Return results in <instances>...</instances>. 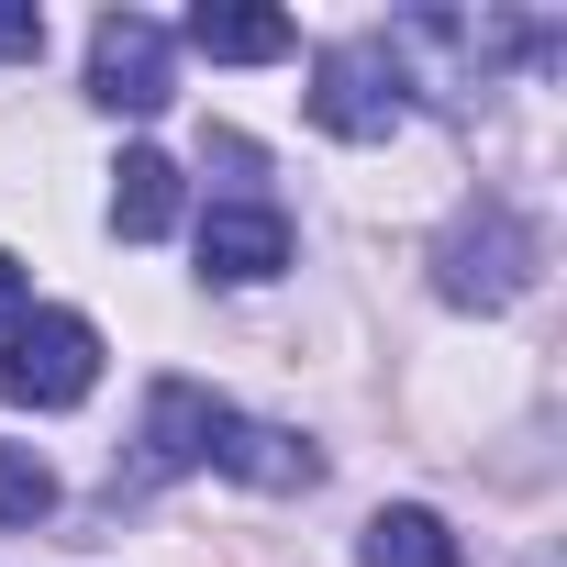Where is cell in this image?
I'll list each match as a JSON object with an SVG mask.
<instances>
[{
    "label": "cell",
    "instance_id": "4",
    "mask_svg": "<svg viewBox=\"0 0 567 567\" xmlns=\"http://www.w3.org/2000/svg\"><path fill=\"white\" fill-rule=\"evenodd\" d=\"M223 423H234V401H223V390H200V379H156V390H145V423H134V456H123V478H134V489H156V478H189V467H212Z\"/></svg>",
    "mask_w": 567,
    "mask_h": 567
},
{
    "label": "cell",
    "instance_id": "10",
    "mask_svg": "<svg viewBox=\"0 0 567 567\" xmlns=\"http://www.w3.org/2000/svg\"><path fill=\"white\" fill-rule=\"evenodd\" d=\"M357 567H467V545H456L423 501H401V512H379V523L357 534Z\"/></svg>",
    "mask_w": 567,
    "mask_h": 567
},
{
    "label": "cell",
    "instance_id": "9",
    "mask_svg": "<svg viewBox=\"0 0 567 567\" xmlns=\"http://www.w3.org/2000/svg\"><path fill=\"white\" fill-rule=\"evenodd\" d=\"M112 234H123V245H156V234H178V167H167L156 145H134V156L112 167Z\"/></svg>",
    "mask_w": 567,
    "mask_h": 567
},
{
    "label": "cell",
    "instance_id": "5",
    "mask_svg": "<svg viewBox=\"0 0 567 567\" xmlns=\"http://www.w3.org/2000/svg\"><path fill=\"white\" fill-rule=\"evenodd\" d=\"M90 101L101 112H167L178 101V34L145 12H101L90 23Z\"/></svg>",
    "mask_w": 567,
    "mask_h": 567
},
{
    "label": "cell",
    "instance_id": "12",
    "mask_svg": "<svg viewBox=\"0 0 567 567\" xmlns=\"http://www.w3.org/2000/svg\"><path fill=\"white\" fill-rule=\"evenodd\" d=\"M45 512H56V467L23 456V445H0V523H23V534H34Z\"/></svg>",
    "mask_w": 567,
    "mask_h": 567
},
{
    "label": "cell",
    "instance_id": "14",
    "mask_svg": "<svg viewBox=\"0 0 567 567\" xmlns=\"http://www.w3.org/2000/svg\"><path fill=\"white\" fill-rule=\"evenodd\" d=\"M23 301H34V278H23V256H0V334L23 323Z\"/></svg>",
    "mask_w": 567,
    "mask_h": 567
},
{
    "label": "cell",
    "instance_id": "1",
    "mask_svg": "<svg viewBox=\"0 0 567 567\" xmlns=\"http://www.w3.org/2000/svg\"><path fill=\"white\" fill-rule=\"evenodd\" d=\"M379 68L401 79H423L434 101H489L501 90V68H556V23H523V12H401L390 34H379Z\"/></svg>",
    "mask_w": 567,
    "mask_h": 567
},
{
    "label": "cell",
    "instance_id": "7",
    "mask_svg": "<svg viewBox=\"0 0 567 567\" xmlns=\"http://www.w3.org/2000/svg\"><path fill=\"white\" fill-rule=\"evenodd\" d=\"M200 267H212V278H234V290L278 278V267H290V212H278V200H256V189L212 200V212H200Z\"/></svg>",
    "mask_w": 567,
    "mask_h": 567
},
{
    "label": "cell",
    "instance_id": "3",
    "mask_svg": "<svg viewBox=\"0 0 567 567\" xmlns=\"http://www.w3.org/2000/svg\"><path fill=\"white\" fill-rule=\"evenodd\" d=\"M90 390H101V323H79V312H23L12 334H0V401L79 412Z\"/></svg>",
    "mask_w": 567,
    "mask_h": 567
},
{
    "label": "cell",
    "instance_id": "13",
    "mask_svg": "<svg viewBox=\"0 0 567 567\" xmlns=\"http://www.w3.org/2000/svg\"><path fill=\"white\" fill-rule=\"evenodd\" d=\"M0 56H45V12H0Z\"/></svg>",
    "mask_w": 567,
    "mask_h": 567
},
{
    "label": "cell",
    "instance_id": "8",
    "mask_svg": "<svg viewBox=\"0 0 567 567\" xmlns=\"http://www.w3.org/2000/svg\"><path fill=\"white\" fill-rule=\"evenodd\" d=\"M212 467H223V478H245V489H312V478H323V456H312L301 434H278V423H245V412L223 423Z\"/></svg>",
    "mask_w": 567,
    "mask_h": 567
},
{
    "label": "cell",
    "instance_id": "6",
    "mask_svg": "<svg viewBox=\"0 0 567 567\" xmlns=\"http://www.w3.org/2000/svg\"><path fill=\"white\" fill-rule=\"evenodd\" d=\"M401 79L379 68V45H323L312 56V123L323 134H346V145H390L401 134Z\"/></svg>",
    "mask_w": 567,
    "mask_h": 567
},
{
    "label": "cell",
    "instance_id": "11",
    "mask_svg": "<svg viewBox=\"0 0 567 567\" xmlns=\"http://www.w3.org/2000/svg\"><path fill=\"white\" fill-rule=\"evenodd\" d=\"M178 34H189L200 56H223V68H267V56H290V45H301L278 12H223V0H200V12H189Z\"/></svg>",
    "mask_w": 567,
    "mask_h": 567
},
{
    "label": "cell",
    "instance_id": "2",
    "mask_svg": "<svg viewBox=\"0 0 567 567\" xmlns=\"http://www.w3.org/2000/svg\"><path fill=\"white\" fill-rule=\"evenodd\" d=\"M534 267H545V234H534L512 200H467L456 234L434 245V290H445L456 312H512V301L534 290Z\"/></svg>",
    "mask_w": 567,
    "mask_h": 567
}]
</instances>
